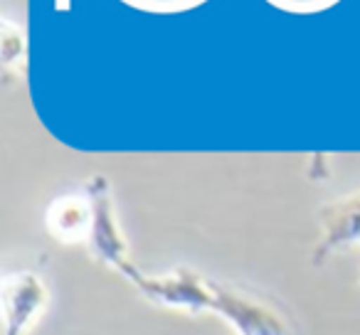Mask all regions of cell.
I'll return each mask as SVG.
<instances>
[{"mask_svg":"<svg viewBox=\"0 0 360 335\" xmlns=\"http://www.w3.org/2000/svg\"><path fill=\"white\" fill-rule=\"evenodd\" d=\"M212 315L225 320L237 335H294L291 323L274 306L222 281H215Z\"/></svg>","mask_w":360,"mask_h":335,"instance_id":"4","label":"cell"},{"mask_svg":"<svg viewBox=\"0 0 360 335\" xmlns=\"http://www.w3.org/2000/svg\"><path fill=\"white\" fill-rule=\"evenodd\" d=\"M86 195L91 197V207H94V222H91V235L89 242H86V249H89L91 259L109 266L121 279H126V274L136 264L131 261L129 244H126V237L121 235L119 220H116L109 183L104 178H94L86 185Z\"/></svg>","mask_w":360,"mask_h":335,"instance_id":"3","label":"cell"},{"mask_svg":"<svg viewBox=\"0 0 360 335\" xmlns=\"http://www.w3.org/2000/svg\"><path fill=\"white\" fill-rule=\"evenodd\" d=\"M319 220L321 239L311 254L314 266L326 264L333 254L360 244V192L323 207Z\"/></svg>","mask_w":360,"mask_h":335,"instance_id":"5","label":"cell"},{"mask_svg":"<svg viewBox=\"0 0 360 335\" xmlns=\"http://www.w3.org/2000/svg\"><path fill=\"white\" fill-rule=\"evenodd\" d=\"M47 232L62 244H84L89 242L94 207L89 195L57 197L47 210Z\"/></svg>","mask_w":360,"mask_h":335,"instance_id":"6","label":"cell"},{"mask_svg":"<svg viewBox=\"0 0 360 335\" xmlns=\"http://www.w3.org/2000/svg\"><path fill=\"white\" fill-rule=\"evenodd\" d=\"M50 306V286L37 271L18 269L0 281L3 335H27Z\"/></svg>","mask_w":360,"mask_h":335,"instance_id":"2","label":"cell"},{"mask_svg":"<svg viewBox=\"0 0 360 335\" xmlns=\"http://www.w3.org/2000/svg\"><path fill=\"white\" fill-rule=\"evenodd\" d=\"M124 281L160 308L188 315H205L215 308V279H207L191 266H175L163 274H146L134 266Z\"/></svg>","mask_w":360,"mask_h":335,"instance_id":"1","label":"cell"}]
</instances>
